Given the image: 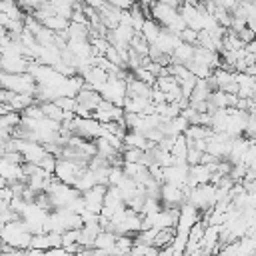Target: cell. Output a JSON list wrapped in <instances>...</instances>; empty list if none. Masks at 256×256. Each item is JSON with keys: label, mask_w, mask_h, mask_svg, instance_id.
<instances>
[{"label": "cell", "mask_w": 256, "mask_h": 256, "mask_svg": "<svg viewBox=\"0 0 256 256\" xmlns=\"http://www.w3.org/2000/svg\"><path fill=\"white\" fill-rule=\"evenodd\" d=\"M126 76H116V74H110L108 80L102 84V88L98 90V94L102 96V100L106 102H112L116 106H124L126 102Z\"/></svg>", "instance_id": "6da1fadb"}, {"label": "cell", "mask_w": 256, "mask_h": 256, "mask_svg": "<svg viewBox=\"0 0 256 256\" xmlns=\"http://www.w3.org/2000/svg\"><path fill=\"white\" fill-rule=\"evenodd\" d=\"M92 118H96L100 124H106V122H118V120H124V110L112 102H106V100H100V104L94 108L92 112Z\"/></svg>", "instance_id": "7a4b0ae2"}, {"label": "cell", "mask_w": 256, "mask_h": 256, "mask_svg": "<svg viewBox=\"0 0 256 256\" xmlns=\"http://www.w3.org/2000/svg\"><path fill=\"white\" fill-rule=\"evenodd\" d=\"M106 188L108 186H104V184H96L90 190L82 192L80 196H82V202H84V210L94 212V214H100V208H102L104 196H106Z\"/></svg>", "instance_id": "3957f363"}, {"label": "cell", "mask_w": 256, "mask_h": 256, "mask_svg": "<svg viewBox=\"0 0 256 256\" xmlns=\"http://www.w3.org/2000/svg\"><path fill=\"white\" fill-rule=\"evenodd\" d=\"M116 236H118V234H114V232H110V230H100V232L96 234L94 242H92V248H98V250H104V252L110 254V250H112L114 244H116Z\"/></svg>", "instance_id": "277c9868"}, {"label": "cell", "mask_w": 256, "mask_h": 256, "mask_svg": "<svg viewBox=\"0 0 256 256\" xmlns=\"http://www.w3.org/2000/svg\"><path fill=\"white\" fill-rule=\"evenodd\" d=\"M40 256H72V254H68L62 246L60 248H50V250H44V252H40Z\"/></svg>", "instance_id": "5b68a950"}]
</instances>
